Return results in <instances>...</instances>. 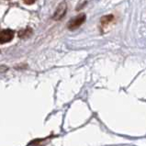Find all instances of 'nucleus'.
<instances>
[{"label":"nucleus","instance_id":"nucleus-1","mask_svg":"<svg viewBox=\"0 0 146 146\" xmlns=\"http://www.w3.org/2000/svg\"><path fill=\"white\" fill-rule=\"evenodd\" d=\"M86 21V15L85 14H80L74 19H71L68 23V29L71 31L76 30L81 25Z\"/></svg>","mask_w":146,"mask_h":146},{"label":"nucleus","instance_id":"nucleus-2","mask_svg":"<svg viewBox=\"0 0 146 146\" xmlns=\"http://www.w3.org/2000/svg\"><path fill=\"white\" fill-rule=\"evenodd\" d=\"M66 10H67V5H66L65 2H62V4H60L59 7L56 8L55 12L52 16V19L54 20H60L64 17Z\"/></svg>","mask_w":146,"mask_h":146},{"label":"nucleus","instance_id":"nucleus-3","mask_svg":"<svg viewBox=\"0 0 146 146\" xmlns=\"http://www.w3.org/2000/svg\"><path fill=\"white\" fill-rule=\"evenodd\" d=\"M14 38V31L11 30H4L0 31V43H6Z\"/></svg>","mask_w":146,"mask_h":146},{"label":"nucleus","instance_id":"nucleus-4","mask_svg":"<svg viewBox=\"0 0 146 146\" xmlns=\"http://www.w3.org/2000/svg\"><path fill=\"white\" fill-rule=\"evenodd\" d=\"M113 19H114L113 15H106V16L102 17L100 21H101V24L103 25V26H106V25L110 24L112 20H113Z\"/></svg>","mask_w":146,"mask_h":146},{"label":"nucleus","instance_id":"nucleus-5","mask_svg":"<svg viewBox=\"0 0 146 146\" xmlns=\"http://www.w3.org/2000/svg\"><path fill=\"white\" fill-rule=\"evenodd\" d=\"M32 32V31L31 30V29H25V30L19 31V36L20 37V38H26V37H29L31 35V33Z\"/></svg>","mask_w":146,"mask_h":146},{"label":"nucleus","instance_id":"nucleus-6","mask_svg":"<svg viewBox=\"0 0 146 146\" xmlns=\"http://www.w3.org/2000/svg\"><path fill=\"white\" fill-rule=\"evenodd\" d=\"M36 1V0H23V2L25 4H28V5H31V4H33Z\"/></svg>","mask_w":146,"mask_h":146}]
</instances>
